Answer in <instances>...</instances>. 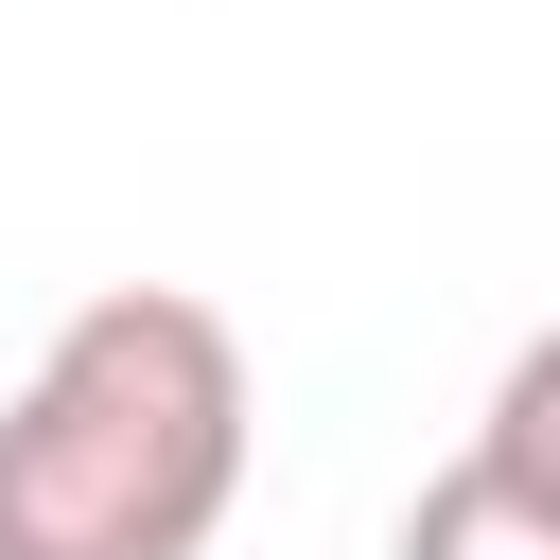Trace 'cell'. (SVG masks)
Listing matches in <instances>:
<instances>
[{
    "label": "cell",
    "instance_id": "2",
    "mask_svg": "<svg viewBox=\"0 0 560 560\" xmlns=\"http://www.w3.org/2000/svg\"><path fill=\"white\" fill-rule=\"evenodd\" d=\"M385 560H560V490H525L508 455H455V472L402 508Z\"/></svg>",
    "mask_w": 560,
    "mask_h": 560
},
{
    "label": "cell",
    "instance_id": "3",
    "mask_svg": "<svg viewBox=\"0 0 560 560\" xmlns=\"http://www.w3.org/2000/svg\"><path fill=\"white\" fill-rule=\"evenodd\" d=\"M472 455H508L525 490H560V332H525L508 350V385H490V438Z\"/></svg>",
    "mask_w": 560,
    "mask_h": 560
},
{
    "label": "cell",
    "instance_id": "1",
    "mask_svg": "<svg viewBox=\"0 0 560 560\" xmlns=\"http://www.w3.org/2000/svg\"><path fill=\"white\" fill-rule=\"evenodd\" d=\"M245 490V332L192 280H105L0 402V560H210Z\"/></svg>",
    "mask_w": 560,
    "mask_h": 560
}]
</instances>
